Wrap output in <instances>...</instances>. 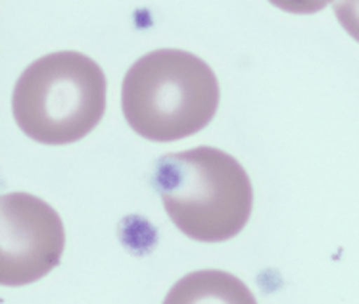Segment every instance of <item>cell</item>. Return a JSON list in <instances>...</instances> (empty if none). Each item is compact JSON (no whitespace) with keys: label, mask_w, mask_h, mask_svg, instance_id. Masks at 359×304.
Instances as JSON below:
<instances>
[{"label":"cell","mask_w":359,"mask_h":304,"mask_svg":"<svg viewBox=\"0 0 359 304\" xmlns=\"http://www.w3.org/2000/svg\"><path fill=\"white\" fill-rule=\"evenodd\" d=\"M154 187L177 230L200 243H223L238 235L254 206L246 170L212 147L161 156Z\"/></svg>","instance_id":"1"},{"label":"cell","mask_w":359,"mask_h":304,"mask_svg":"<svg viewBox=\"0 0 359 304\" xmlns=\"http://www.w3.org/2000/svg\"><path fill=\"white\" fill-rule=\"evenodd\" d=\"M219 106V81L196 54L160 48L125 74L121 110L135 133L171 143L202 131Z\"/></svg>","instance_id":"2"},{"label":"cell","mask_w":359,"mask_h":304,"mask_svg":"<svg viewBox=\"0 0 359 304\" xmlns=\"http://www.w3.org/2000/svg\"><path fill=\"white\" fill-rule=\"evenodd\" d=\"M106 110V75L75 51L46 54L20 75L12 95L18 127L43 145H69L95 129Z\"/></svg>","instance_id":"3"},{"label":"cell","mask_w":359,"mask_h":304,"mask_svg":"<svg viewBox=\"0 0 359 304\" xmlns=\"http://www.w3.org/2000/svg\"><path fill=\"white\" fill-rule=\"evenodd\" d=\"M66 245L58 212L27 193L0 199V283L22 287L39 282L60 264Z\"/></svg>","instance_id":"4"},{"label":"cell","mask_w":359,"mask_h":304,"mask_svg":"<svg viewBox=\"0 0 359 304\" xmlns=\"http://www.w3.org/2000/svg\"><path fill=\"white\" fill-rule=\"evenodd\" d=\"M163 304H257L248 285L219 270L184 275L169 289Z\"/></svg>","instance_id":"5"},{"label":"cell","mask_w":359,"mask_h":304,"mask_svg":"<svg viewBox=\"0 0 359 304\" xmlns=\"http://www.w3.org/2000/svg\"><path fill=\"white\" fill-rule=\"evenodd\" d=\"M334 15L348 31V35L359 43V0L353 2H340L334 6Z\"/></svg>","instance_id":"6"}]
</instances>
